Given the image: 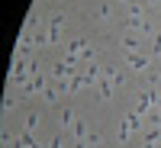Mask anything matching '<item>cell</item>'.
Segmentation results:
<instances>
[{"label": "cell", "mask_w": 161, "mask_h": 148, "mask_svg": "<svg viewBox=\"0 0 161 148\" xmlns=\"http://www.w3.org/2000/svg\"><path fill=\"white\" fill-rule=\"evenodd\" d=\"M145 142H161V129H148L145 132Z\"/></svg>", "instance_id": "8fae6325"}, {"label": "cell", "mask_w": 161, "mask_h": 148, "mask_svg": "<svg viewBox=\"0 0 161 148\" xmlns=\"http://www.w3.org/2000/svg\"><path fill=\"white\" fill-rule=\"evenodd\" d=\"M48 148H61V135H55V139H52V142H48Z\"/></svg>", "instance_id": "2e32d148"}, {"label": "cell", "mask_w": 161, "mask_h": 148, "mask_svg": "<svg viewBox=\"0 0 161 148\" xmlns=\"http://www.w3.org/2000/svg\"><path fill=\"white\" fill-rule=\"evenodd\" d=\"M71 132H74L77 142H87V123H84V119H77V123L71 126Z\"/></svg>", "instance_id": "5b68a950"}, {"label": "cell", "mask_w": 161, "mask_h": 148, "mask_svg": "<svg viewBox=\"0 0 161 148\" xmlns=\"http://www.w3.org/2000/svg\"><path fill=\"white\" fill-rule=\"evenodd\" d=\"M100 142H103L100 132H87V145H100Z\"/></svg>", "instance_id": "5bb4252c"}, {"label": "cell", "mask_w": 161, "mask_h": 148, "mask_svg": "<svg viewBox=\"0 0 161 148\" xmlns=\"http://www.w3.org/2000/svg\"><path fill=\"white\" fill-rule=\"evenodd\" d=\"M126 61L132 71H148V64H152V58L142 55V52H126Z\"/></svg>", "instance_id": "6da1fadb"}, {"label": "cell", "mask_w": 161, "mask_h": 148, "mask_svg": "<svg viewBox=\"0 0 161 148\" xmlns=\"http://www.w3.org/2000/svg\"><path fill=\"white\" fill-rule=\"evenodd\" d=\"M142 148H161V142H145Z\"/></svg>", "instance_id": "e0dca14e"}, {"label": "cell", "mask_w": 161, "mask_h": 148, "mask_svg": "<svg viewBox=\"0 0 161 148\" xmlns=\"http://www.w3.org/2000/svg\"><path fill=\"white\" fill-rule=\"evenodd\" d=\"M26 148H39V142H32V145H26Z\"/></svg>", "instance_id": "ac0fdd59"}, {"label": "cell", "mask_w": 161, "mask_h": 148, "mask_svg": "<svg viewBox=\"0 0 161 148\" xmlns=\"http://www.w3.org/2000/svg\"><path fill=\"white\" fill-rule=\"evenodd\" d=\"M119 3H132V0H119Z\"/></svg>", "instance_id": "d6986e66"}, {"label": "cell", "mask_w": 161, "mask_h": 148, "mask_svg": "<svg viewBox=\"0 0 161 148\" xmlns=\"http://www.w3.org/2000/svg\"><path fill=\"white\" fill-rule=\"evenodd\" d=\"M129 139H132V129H129V126H119V142H123V145H126Z\"/></svg>", "instance_id": "30bf717a"}, {"label": "cell", "mask_w": 161, "mask_h": 148, "mask_svg": "<svg viewBox=\"0 0 161 148\" xmlns=\"http://www.w3.org/2000/svg\"><path fill=\"white\" fill-rule=\"evenodd\" d=\"M58 123H61V126H74L77 119H74V113H71V110H64V113L58 116Z\"/></svg>", "instance_id": "52a82bcc"}, {"label": "cell", "mask_w": 161, "mask_h": 148, "mask_svg": "<svg viewBox=\"0 0 161 148\" xmlns=\"http://www.w3.org/2000/svg\"><path fill=\"white\" fill-rule=\"evenodd\" d=\"M123 45H126V52H139V48H142V42H139L132 32H126V36H123Z\"/></svg>", "instance_id": "8992f818"}, {"label": "cell", "mask_w": 161, "mask_h": 148, "mask_svg": "<svg viewBox=\"0 0 161 148\" xmlns=\"http://www.w3.org/2000/svg\"><path fill=\"white\" fill-rule=\"evenodd\" d=\"M129 16H145V13H142V3H129Z\"/></svg>", "instance_id": "9a60e30c"}, {"label": "cell", "mask_w": 161, "mask_h": 148, "mask_svg": "<svg viewBox=\"0 0 161 148\" xmlns=\"http://www.w3.org/2000/svg\"><path fill=\"white\" fill-rule=\"evenodd\" d=\"M97 87H100V100H110V97H113V80H110V77H100Z\"/></svg>", "instance_id": "277c9868"}, {"label": "cell", "mask_w": 161, "mask_h": 148, "mask_svg": "<svg viewBox=\"0 0 161 148\" xmlns=\"http://www.w3.org/2000/svg\"><path fill=\"white\" fill-rule=\"evenodd\" d=\"M61 23H64V16H61V13H55V16L48 19V29H55V32H61Z\"/></svg>", "instance_id": "ba28073f"}, {"label": "cell", "mask_w": 161, "mask_h": 148, "mask_svg": "<svg viewBox=\"0 0 161 148\" xmlns=\"http://www.w3.org/2000/svg\"><path fill=\"white\" fill-rule=\"evenodd\" d=\"M23 90H26V93H39V90H42V93H45L48 87H45L42 74H36V77H29V80H26V84H23Z\"/></svg>", "instance_id": "3957f363"}, {"label": "cell", "mask_w": 161, "mask_h": 148, "mask_svg": "<svg viewBox=\"0 0 161 148\" xmlns=\"http://www.w3.org/2000/svg\"><path fill=\"white\" fill-rule=\"evenodd\" d=\"M126 29H129V32H142V36H148L152 26H148V19H145V16H129V19H126Z\"/></svg>", "instance_id": "7a4b0ae2"}, {"label": "cell", "mask_w": 161, "mask_h": 148, "mask_svg": "<svg viewBox=\"0 0 161 148\" xmlns=\"http://www.w3.org/2000/svg\"><path fill=\"white\" fill-rule=\"evenodd\" d=\"M36 126H39V116H36V113H32V116H29V119H26V132H36Z\"/></svg>", "instance_id": "4fadbf2b"}, {"label": "cell", "mask_w": 161, "mask_h": 148, "mask_svg": "<svg viewBox=\"0 0 161 148\" xmlns=\"http://www.w3.org/2000/svg\"><path fill=\"white\" fill-rule=\"evenodd\" d=\"M42 97H45V103H55V100H58V90H55V87H48Z\"/></svg>", "instance_id": "7c38bea8"}, {"label": "cell", "mask_w": 161, "mask_h": 148, "mask_svg": "<svg viewBox=\"0 0 161 148\" xmlns=\"http://www.w3.org/2000/svg\"><path fill=\"white\" fill-rule=\"evenodd\" d=\"M110 13H113L110 3H100V7H97V16H100V19H110Z\"/></svg>", "instance_id": "9c48e42d"}]
</instances>
